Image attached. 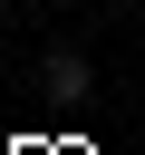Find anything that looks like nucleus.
<instances>
[{"label":"nucleus","instance_id":"nucleus-1","mask_svg":"<svg viewBox=\"0 0 145 155\" xmlns=\"http://www.w3.org/2000/svg\"><path fill=\"white\" fill-rule=\"evenodd\" d=\"M39 87H48L58 107H77V97H97V58H87V48H48V58H39Z\"/></svg>","mask_w":145,"mask_h":155}]
</instances>
